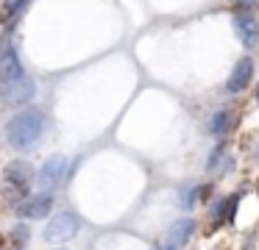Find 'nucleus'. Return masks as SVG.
<instances>
[{
  "instance_id": "nucleus-8",
  "label": "nucleus",
  "mask_w": 259,
  "mask_h": 250,
  "mask_svg": "<svg viewBox=\"0 0 259 250\" xmlns=\"http://www.w3.org/2000/svg\"><path fill=\"white\" fill-rule=\"evenodd\" d=\"M253 81V59L251 56H242L240 61L234 64V70H231V75L226 78V94H240L245 92L248 86H251Z\"/></svg>"
},
{
  "instance_id": "nucleus-10",
  "label": "nucleus",
  "mask_w": 259,
  "mask_h": 250,
  "mask_svg": "<svg viewBox=\"0 0 259 250\" xmlns=\"http://www.w3.org/2000/svg\"><path fill=\"white\" fill-rule=\"evenodd\" d=\"M234 128V111L231 109H218L209 114L206 120V133L209 136H218V139H226V133Z\"/></svg>"
},
{
  "instance_id": "nucleus-19",
  "label": "nucleus",
  "mask_w": 259,
  "mask_h": 250,
  "mask_svg": "<svg viewBox=\"0 0 259 250\" xmlns=\"http://www.w3.org/2000/svg\"><path fill=\"white\" fill-rule=\"evenodd\" d=\"M256 103H259V86H256Z\"/></svg>"
},
{
  "instance_id": "nucleus-18",
  "label": "nucleus",
  "mask_w": 259,
  "mask_h": 250,
  "mask_svg": "<svg viewBox=\"0 0 259 250\" xmlns=\"http://www.w3.org/2000/svg\"><path fill=\"white\" fill-rule=\"evenodd\" d=\"M151 250H167V247H164V244H162V242H156V244H153V247H151Z\"/></svg>"
},
{
  "instance_id": "nucleus-21",
  "label": "nucleus",
  "mask_w": 259,
  "mask_h": 250,
  "mask_svg": "<svg viewBox=\"0 0 259 250\" xmlns=\"http://www.w3.org/2000/svg\"><path fill=\"white\" fill-rule=\"evenodd\" d=\"M256 192H259V181H256Z\"/></svg>"
},
{
  "instance_id": "nucleus-13",
  "label": "nucleus",
  "mask_w": 259,
  "mask_h": 250,
  "mask_svg": "<svg viewBox=\"0 0 259 250\" xmlns=\"http://www.w3.org/2000/svg\"><path fill=\"white\" fill-rule=\"evenodd\" d=\"M195 206H198V183H184V186H179V209L192 211Z\"/></svg>"
},
{
  "instance_id": "nucleus-2",
  "label": "nucleus",
  "mask_w": 259,
  "mask_h": 250,
  "mask_svg": "<svg viewBox=\"0 0 259 250\" xmlns=\"http://www.w3.org/2000/svg\"><path fill=\"white\" fill-rule=\"evenodd\" d=\"M78 233H81V217L75 214L73 209H64V211H59V214H53L51 220H48L45 231H42V239H45L48 244H67V242H73Z\"/></svg>"
},
{
  "instance_id": "nucleus-4",
  "label": "nucleus",
  "mask_w": 259,
  "mask_h": 250,
  "mask_svg": "<svg viewBox=\"0 0 259 250\" xmlns=\"http://www.w3.org/2000/svg\"><path fill=\"white\" fill-rule=\"evenodd\" d=\"M25 75H28V72H25L23 61H20V53L12 42V31H6V36L0 42V89L12 86L14 81H20V78H25Z\"/></svg>"
},
{
  "instance_id": "nucleus-22",
  "label": "nucleus",
  "mask_w": 259,
  "mask_h": 250,
  "mask_svg": "<svg viewBox=\"0 0 259 250\" xmlns=\"http://www.w3.org/2000/svg\"><path fill=\"white\" fill-rule=\"evenodd\" d=\"M59 250H64V247H59Z\"/></svg>"
},
{
  "instance_id": "nucleus-11",
  "label": "nucleus",
  "mask_w": 259,
  "mask_h": 250,
  "mask_svg": "<svg viewBox=\"0 0 259 250\" xmlns=\"http://www.w3.org/2000/svg\"><path fill=\"white\" fill-rule=\"evenodd\" d=\"M25 6H28V0H0V22L12 31L14 22L23 17Z\"/></svg>"
},
{
  "instance_id": "nucleus-9",
  "label": "nucleus",
  "mask_w": 259,
  "mask_h": 250,
  "mask_svg": "<svg viewBox=\"0 0 259 250\" xmlns=\"http://www.w3.org/2000/svg\"><path fill=\"white\" fill-rule=\"evenodd\" d=\"M34 94H36L34 78L25 75V78H20V81H14L12 86L0 89V103L3 106H23V103H28Z\"/></svg>"
},
{
  "instance_id": "nucleus-17",
  "label": "nucleus",
  "mask_w": 259,
  "mask_h": 250,
  "mask_svg": "<svg viewBox=\"0 0 259 250\" xmlns=\"http://www.w3.org/2000/svg\"><path fill=\"white\" fill-rule=\"evenodd\" d=\"M256 6H259V0H237V11H256Z\"/></svg>"
},
{
  "instance_id": "nucleus-20",
  "label": "nucleus",
  "mask_w": 259,
  "mask_h": 250,
  "mask_svg": "<svg viewBox=\"0 0 259 250\" xmlns=\"http://www.w3.org/2000/svg\"><path fill=\"white\" fill-rule=\"evenodd\" d=\"M0 247H3V236H0Z\"/></svg>"
},
{
  "instance_id": "nucleus-14",
  "label": "nucleus",
  "mask_w": 259,
  "mask_h": 250,
  "mask_svg": "<svg viewBox=\"0 0 259 250\" xmlns=\"http://www.w3.org/2000/svg\"><path fill=\"white\" fill-rule=\"evenodd\" d=\"M9 242H12L14 247H25V244L31 242V225L28 222H14L12 231H9Z\"/></svg>"
},
{
  "instance_id": "nucleus-15",
  "label": "nucleus",
  "mask_w": 259,
  "mask_h": 250,
  "mask_svg": "<svg viewBox=\"0 0 259 250\" xmlns=\"http://www.w3.org/2000/svg\"><path fill=\"white\" fill-rule=\"evenodd\" d=\"M240 200H242V192H240V189H237V192H229V194H226V209H229V217H226V222H229V225H234V222H237Z\"/></svg>"
},
{
  "instance_id": "nucleus-16",
  "label": "nucleus",
  "mask_w": 259,
  "mask_h": 250,
  "mask_svg": "<svg viewBox=\"0 0 259 250\" xmlns=\"http://www.w3.org/2000/svg\"><path fill=\"white\" fill-rule=\"evenodd\" d=\"M212 194H214V183H198V206L209 203Z\"/></svg>"
},
{
  "instance_id": "nucleus-5",
  "label": "nucleus",
  "mask_w": 259,
  "mask_h": 250,
  "mask_svg": "<svg viewBox=\"0 0 259 250\" xmlns=\"http://www.w3.org/2000/svg\"><path fill=\"white\" fill-rule=\"evenodd\" d=\"M56 206V194L53 192H31L25 200L14 206V214L20 220H45Z\"/></svg>"
},
{
  "instance_id": "nucleus-12",
  "label": "nucleus",
  "mask_w": 259,
  "mask_h": 250,
  "mask_svg": "<svg viewBox=\"0 0 259 250\" xmlns=\"http://www.w3.org/2000/svg\"><path fill=\"white\" fill-rule=\"evenodd\" d=\"M229 147H231L229 139H220V142L214 144L212 153L206 156V164H203V167H206V172H218V170H220V164L229 159Z\"/></svg>"
},
{
  "instance_id": "nucleus-6",
  "label": "nucleus",
  "mask_w": 259,
  "mask_h": 250,
  "mask_svg": "<svg viewBox=\"0 0 259 250\" xmlns=\"http://www.w3.org/2000/svg\"><path fill=\"white\" fill-rule=\"evenodd\" d=\"M195 231H198V222L192 220V217H179L176 222H170L162 244L167 250H184V244L195 236Z\"/></svg>"
},
{
  "instance_id": "nucleus-3",
  "label": "nucleus",
  "mask_w": 259,
  "mask_h": 250,
  "mask_svg": "<svg viewBox=\"0 0 259 250\" xmlns=\"http://www.w3.org/2000/svg\"><path fill=\"white\" fill-rule=\"evenodd\" d=\"M67 164L70 159L62 153H53L42 161V167L36 170V183H39V192H56L59 186L67 183Z\"/></svg>"
},
{
  "instance_id": "nucleus-1",
  "label": "nucleus",
  "mask_w": 259,
  "mask_h": 250,
  "mask_svg": "<svg viewBox=\"0 0 259 250\" xmlns=\"http://www.w3.org/2000/svg\"><path fill=\"white\" fill-rule=\"evenodd\" d=\"M45 120L48 117H45L42 109H34V106L20 109L17 114L6 122V142H9V147L20 150V153L34 150L36 144H39L42 133H45Z\"/></svg>"
},
{
  "instance_id": "nucleus-7",
  "label": "nucleus",
  "mask_w": 259,
  "mask_h": 250,
  "mask_svg": "<svg viewBox=\"0 0 259 250\" xmlns=\"http://www.w3.org/2000/svg\"><path fill=\"white\" fill-rule=\"evenodd\" d=\"M234 33L245 50H253L259 44V20L251 11H237L234 14Z\"/></svg>"
}]
</instances>
